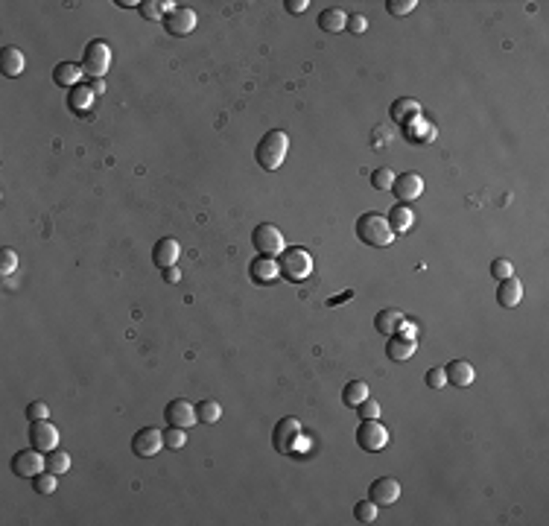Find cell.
<instances>
[{
	"mask_svg": "<svg viewBox=\"0 0 549 526\" xmlns=\"http://www.w3.org/2000/svg\"><path fill=\"white\" fill-rule=\"evenodd\" d=\"M287 152H290V135L287 132H281V129H272L260 138V144L254 149V158H257L260 170L275 173L283 164V158H287Z\"/></svg>",
	"mask_w": 549,
	"mask_h": 526,
	"instance_id": "6da1fadb",
	"label": "cell"
},
{
	"mask_svg": "<svg viewBox=\"0 0 549 526\" xmlns=\"http://www.w3.org/2000/svg\"><path fill=\"white\" fill-rule=\"evenodd\" d=\"M357 237L365 246H374V249H383V246L394 243V231L389 226V216L377 214V211H368L357 219Z\"/></svg>",
	"mask_w": 549,
	"mask_h": 526,
	"instance_id": "7a4b0ae2",
	"label": "cell"
},
{
	"mask_svg": "<svg viewBox=\"0 0 549 526\" xmlns=\"http://www.w3.org/2000/svg\"><path fill=\"white\" fill-rule=\"evenodd\" d=\"M278 263H281V275L287 278V281H293V284L307 281V278H310V272H313V257H310V252L298 249V246L283 249Z\"/></svg>",
	"mask_w": 549,
	"mask_h": 526,
	"instance_id": "3957f363",
	"label": "cell"
},
{
	"mask_svg": "<svg viewBox=\"0 0 549 526\" xmlns=\"http://www.w3.org/2000/svg\"><path fill=\"white\" fill-rule=\"evenodd\" d=\"M301 438H304V427L298 419H293V415H287V419H281L272 430V445L278 453L283 456H293L298 453V445H301Z\"/></svg>",
	"mask_w": 549,
	"mask_h": 526,
	"instance_id": "277c9868",
	"label": "cell"
},
{
	"mask_svg": "<svg viewBox=\"0 0 549 526\" xmlns=\"http://www.w3.org/2000/svg\"><path fill=\"white\" fill-rule=\"evenodd\" d=\"M112 68V47L105 41H91L85 47V56H82V71L85 76L91 79H102Z\"/></svg>",
	"mask_w": 549,
	"mask_h": 526,
	"instance_id": "5b68a950",
	"label": "cell"
},
{
	"mask_svg": "<svg viewBox=\"0 0 549 526\" xmlns=\"http://www.w3.org/2000/svg\"><path fill=\"white\" fill-rule=\"evenodd\" d=\"M252 243H254V249H257L260 255H269V257H275V255H281L283 249H287V240H283L281 228H275L272 223L257 226V228L252 231Z\"/></svg>",
	"mask_w": 549,
	"mask_h": 526,
	"instance_id": "8992f818",
	"label": "cell"
},
{
	"mask_svg": "<svg viewBox=\"0 0 549 526\" xmlns=\"http://www.w3.org/2000/svg\"><path fill=\"white\" fill-rule=\"evenodd\" d=\"M357 445L368 453H377L389 445V430L377 421V419H371V421H362L357 427Z\"/></svg>",
	"mask_w": 549,
	"mask_h": 526,
	"instance_id": "52a82bcc",
	"label": "cell"
},
{
	"mask_svg": "<svg viewBox=\"0 0 549 526\" xmlns=\"http://www.w3.org/2000/svg\"><path fill=\"white\" fill-rule=\"evenodd\" d=\"M391 193L398 196L401 205H409V202H415L424 193V179H421L418 173H401V175H394Z\"/></svg>",
	"mask_w": 549,
	"mask_h": 526,
	"instance_id": "ba28073f",
	"label": "cell"
},
{
	"mask_svg": "<svg viewBox=\"0 0 549 526\" xmlns=\"http://www.w3.org/2000/svg\"><path fill=\"white\" fill-rule=\"evenodd\" d=\"M41 471H47V459H41V453H38L35 448H33V450H18V453L12 456V474L33 479V477H38Z\"/></svg>",
	"mask_w": 549,
	"mask_h": 526,
	"instance_id": "9c48e42d",
	"label": "cell"
},
{
	"mask_svg": "<svg viewBox=\"0 0 549 526\" xmlns=\"http://www.w3.org/2000/svg\"><path fill=\"white\" fill-rule=\"evenodd\" d=\"M164 419H167L170 427H179V430H187V427H193L196 421H199V419H196V407L190 401H184V398L170 401L167 409H164Z\"/></svg>",
	"mask_w": 549,
	"mask_h": 526,
	"instance_id": "30bf717a",
	"label": "cell"
},
{
	"mask_svg": "<svg viewBox=\"0 0 549 526\" xmlns=\"http://www.w3.org/2000/svg\"><path fill=\"white\" fill-rule=\"evenodd\" d=\"M161 448H164V433H158L155 427H141L135 433V438H131V450H135L141 459L155 456Z\"/></svg>",
	"mask_w": 549,
	"mask_h": 526,
	"instance_id": "8fae6325",
	"label": "cell"
},
{
	"mask_svg": "<svg viewBox=\"0 0 549 526\" xmlns=\"http://www.w3.org/2000/svg\"><path fill=\"white\" fill-rule=\"evenodd\" d=\"M164 30L175 38H182V35H190L196 30V12L187 9V6H175L167 18H164Z\"/></svg>",
	"mask_w": 549,
	"mask_h": 526,
	"instance_id": "7c38bea8",
	"label": "cell"
},
{
	"mask_svg": "<svg viewBox=\"0 0 549 526\" xmlns=\"http://www.w3.org/2000/svg\"><path fill=\"white\" fill-rule=\"evenodd\" d=\"M30 445L35 448V450H56L59 448V430L44 419V421H33L30 424Z\"/></svg>",
	"mask_w": 549,
	"mask_h": 526,
	"instance_id": "4fadbf2b",
	"label": "cell"
},
{
	"mask_svg": "<svg viewBox=\"0 0 549 526\" xmlns=\"http://www.w3.org/2000/svg\"><path fill=\"white\" fill-rule=\"evenodd\" d=\"M368 497L374 500L377 506H391V503H398V497H401V482L391 477H380L368 486Z\"/></svg>",
	"mask_w": 549,
	"mask_h": 526,
	"instance_id": "5bb4252c",
	"label": "cell"
},
{
	"mask_svg": "<svg viewBox=\"0 0 549 526\" xmlns=\"http://www.w3.org/2000/svg\"><path fill=\"white\" fill-rule=\"evenodd\" d=\"M249 275H252L254 284H260V287H263V284L278 281V275H281V263H278L275 257H269V255H260V257L252 260Z\"/></svg>",
	"mask_w": 549,
	"mask_h": 526,
	"instance_id": "9a60e30c",
	"label": "cell"
},
{
	"mask_svg": "<svg viewBox=\"0 0 549 526\" xmlns=\"http://www.w3.org/2000/svg\"><path fill=\"white\" fill-rule=\"evenodd\" d=\"M179 257H182V246H179V240H175V237L158 240L155 249H152V260H155L161 269L175 267V263H179Z\"/></svg>",
	"mask_w": 549,
	"mask_h": 526,
	"instance_id": "2e32d148",
	"label": "cell"
},
{
	"mask_svg": "<svg viewBox=\"0 0 549 526\" xmlns=\"http://www.w3.org/2000/svg\"><path fill=\"white\" fill-rule=\"evenodd\" d=\"M523 301V284L512 275L506 281H500V287H497V304L500 307H506V310H512V307H517Z\"/></svg>",
	"mask_w": 549,
	"mask_h": 526,
	"instance_id": "e0dca14e",
	"label": "cell"
},
{
	"mask_svg": "<svg viewBox=\"0 0 549 526\" xmlns=\"http://www.w3.org/2000/svg\"><path fill=\"white\" fill-rule=\"evenodd\" d=\"M444 375H447V383H453V386H459V389H465V386L473 383L476 371H473V366H471L468 360H453V363L444 368Z\"/></svg>",
	"mask_w": 549,
	"mask_h": 526,
	"instance_id": "ac0fdd59",
	"label": "cell"
},
{
	"mask_svg": "<svg viewBox=\"0 0 549 526\" xmlns=\"http://www.w3.org/2000/svg\"><path fill=\"white\" fill-rule=\"evenodd\" d=\"M403 132H406V138H409L412 144H430L432 135H435V126H432L424 115H418V117H412V120L403 126Z\"/></svg>",
	"mask_w": 549,
	"mask_h": 526,
	"instance_id": "d6986e66",
	"label": "cell"
},
{
	"mask_svg": "<svg viewBox=\"0 0 549 526\" xmlns=\"http://www.w3.org/2000/svg\"><path fill=\"white\" fill-rule=\"evenodd\" d=\"M85 71H82V64H73V62H61L56 64V71H53V82L59 88H76L82 82Z\"/></svg>",
	"mask_w": 549,
	"mask_h": 526,
	"instance_id": "ffe728a7",
	"label": "cell"
},
{
	"mask_svg": "<svg viewBox=\"0 0 549 526\" xmlns=\"http://www.w3.org/2000/svg\"><path fill=\"white\" fill-rule=\"evenodd\" d=\"M415 348H418V339H403V337H389V345H386V354L394 360V363H406L409 357H415Z\"/></svg>",
	"mask_w": 549,
	"mask_h": 526,
	"instance_id": "44dd1931",
	"label": "cell"
},
{
	"mask_svg": "<svg viewBox=\"0 0 549 526\" xmlns=\"http://www.w3.org/2000/svg\"><path fill=\"white\" fill-rule=\"evenodd\" d=\"M24 53H20L18 47H4L0 50V71H4V76H9V79H15V76H20L24 74Z\"/></svg>",
	"mask_w": 549,
	"mask_h": 526,
	"instance_id": "7402d4cb",
	"label": "cell"
},
{
	"mask_svg": "<svg viewBox=\"0 0 549 526\" xmlns=\"http://www.w3.org/2000/svg\"><path fill=\"white\" fill-rule=\"evenodd\" d=\"M418 115H421V103H418V100H412V97H401V100H394V103H391V120H394V123L406 126L412 117H418Z\"/></svg>",
	"mask_w": 549,
	"mask_h": 526,
	"instance_id": "603a6c76",
	"label": "cell"
},
{
	"mask_svg": "<svg viewBox=\"0 0 549 526\" xmlns=\"http://www.w3.org/2000/svg\"><path fill=\"white\" fill-rule=\"evenodd\" d=\"M401 325H403V313H401V310H391V307L380 310V313H377V319H374L377 334H383V337H394V334H398V327H401Z\"/></svg>",
	"mask_w": 549,
	"mask_h": 526,
	"instance_id": "cb8c5ba5",
	"label": "cell"
},
{
	"mask_svg": "<svg viewBox=\"0 0 549 526\" xmlns=\"http://www.w3.org/2000/svg\"><path fill=\"white\" fill-rule=\"evenodd\" d=\"M172 9H175L172 0H143V4H138L141 18H146V21H164Z\"/></svg>",
	"mask_w": 549,
	"mask_h": 526,
	"instance_id": "d4e9b609",
	"label": "cell"
},
{
	"mask_svg": "<svg viewBox=\"0 0 549 526\" xmlns=\"http://www.w3.org/2000/svg\"><path fill=\"white\" fill-rule=\"evenodd\" d=\"M319 27H321L324 33H345V27H348V15H345L342 9H336V6H331V9H324V12L319 15Z\"/></svg>",
	"mask_w": 549,
	"mask_h": 526,
	"instance_id": "484cf974",
	"label": "cell"
},
{
	"mask_svg": "<svg viewBox=\"0 0 549 526\" xmlns=\"http://www.w3.org/2000/svg\"><path fill=\"white\" fill-rule=\"evenodd\" d=\"M412 223H415V214H412L409 205H394V208H391V214H389V226H391V231L403 234V231L412 228Z\"/></svg>",
	"mask_w": 549,
	"mask_h": 526,
	"instance_id": "4316f807",
	"label": "cell"
},
{
	"mask_svg": "<svg viewBox=\"0 0 549 526\" xmlns=\"http://www.w3.org/2000/svg\"><path fill=\"white\" fill-rule=\"evenodd\" d=\"M94 91L88 85H76V88H71V108L76 115H85V112H91V105H94Z\"/></svg>",
	"mask_w": 549,
	"mask_h": 526,
	"instance_id": "83f0119b",
	"label": "cell"
},
{
	"mask_svg": "<svg viewBox=\"0 0 549 526\" xmlns=\"http://www.w3.org/2000/svg\"><path fill=\"white\" fill-rule=\"evenodd\" d=\"M365 398H368V383H365V380H350V383L342 389V404H345V407H354V409H357Z\"/></svg>",
	"mask_w": 549,
	"mask_h": 526,
	"instance_id": "f1b7e54d",
	"label": "cell"
},
{
	"mask_svg": "<svg viewBox=\"0 0 549 526\" xmlns=\"http://www.w3.org/2000/svg\"><path fill=\"white\" fill-rule=\"evenodd\" d=\"M196 419H199V424H216L219 419H223V407H219L216 401L196 404Z\"/></svg>",
	"mask_w": 549,
	"mask_h": 526,
	"instance_id": "f546056e",
	"label": "cell"
},
{
	"mask_svg": "<svg viewBox=\"0 0 549 526\" xmlns=\"http://www.w3.org/2000/svg\"><path fill=\"white\" fill-rule=\"evenodd\" d=\"M47 471L61 477V474H68L71 471V456L64 453V450H50L47 453Z\"/></svg>",
	"mask_w": 549,
	"mask_h": 526,
	"instance_id": "4dcf8cb0",
	"label": "cell"
},
{
	"mask_svg": "<svg viewBox=\"0 0 549 526\" xmlns=\"http://www.w3.org/2000/svg\"><path fill=\"white\" fill-rule=\"evenodd\" d=\"M354 518H357L360 523H374V520H377V503L371 500V497L360 500L357 506H354Z\"/></svg>",
	"mask_w": 549,
	"mask_h": 526,
	"instance_id": "1f68e13d",
	"label": "cell"
},
{
	"mask_svg": "<svg viewBox=\"0 0 549 526\" xmlns=\"http://www.w3.org/2000/svg\"><path fill=\"white\" fill-rule=\"evenodd\" d=\"M56 486H59V477H56V474H50V471H44V474L33 477V489H35L41 497L53 494V491H56Z\"/></svg>",
	"mask_w": 549,
	"mask_h": 526,
	"instance_id": "d6a6232c",
	"label": "cell"
},
{
	"mask_svg": "<svg viewBox=\"0 0 549 526\" xmlns=\"http://www.w3.org/2000/svg\"><path fill=\"white\" fill-rule=\"evenodd\" d=\"M391 185H394V170L391 167H380V170L371 173V187L374 190H391Z\"/></svg>",
	"mask_w": 549,
	"mask_h": 526,
	"instance_id": "836d02e7",
	"label": "cell"
},
{
	"mask_svg": "<svg viewBox=\"0 0 549 526\" xmlns=\"http://www.w3.org/2000/svg\"><path fill=\"white\" fill-rule=\"evenodd\" d=\"M184 442H187V433L184 430H179V427H167L164 430V448L167 450H182Z\"/></svg>",
	"mask_w": 549,
	"mask_h": 526,
	"instance_id": "e575fe53",
	"label": "cell"
},
{
	"mask_svg": "<svg viewBox=\"0 0 549 526\" xmlns=\"http://www.w3.org/2000/svg\"><path fill=\"white\" fill-rule=\"evenodd\" d=\"M491 275H494L497 281L512 278V275H514V263H512L509 257H497V260L491 263Z\"/></svg>",
	"mask_w": 549,
	"mask_h": 526,
	"instance_id": "d590c367",
	"label": "cell"
},
{
	"mask_svg": "<svg viewBox=\"0 0 549 526\" xmlns=\"http://www.w3.org/2000/svg\"><path fill=\"white\" fill-rule=\"evenodd\" d=\"M18 269V255L12 249H0V275L9 278Z\"/></svg>",
	"mask_w": 549,
	"mask_h": 526,
	"instance_id": "8d00e7d4",
	"label": "cell"
},
{
	"mask_svg": "<svg viewBox=\"0 0 549 526\" xmlns=\"http://www.w3.org/2000/svg\"><path fill=\"white\" fill-rule=\"evenodd\" d=\"M415 0H389L386 4V9H389V15H394V18H403V15H409V12H415Z\"/></svg>",
	"mask_w": 549,
	"mask_h": 526,
	"instance_id": "74e56055",
	"label": "cell"
},
{
	"mask_svg": "<svg viewBox=\"0 0 549 526\" xmlns=\"http://www.w3.org/2000/svg\"><path fill=\"white\" fill-rule=\"evenodd\" d=\"M357 412H360V419L362 421H371V419H380V404L374 401V398H371V394H368V398L357 407Z\"/></svg>",
	"mask_w": 549,
	"mask_h": 526,
	"instance_id": "f35d334b",
	"label": "cell"
},
{
	"mask_svg": "<svg viewBox=\"0 0 549 526\" xmlns=\"http://www.w3.org/2000/svg\"><path fill=\"white\" fill-rule=\"evenodd\" d=\"M47 415H50V407L44 404V401H33V404L27 407V419H30V421H44Z\"/></svg>",
	"mask_w": 549,
	"mask_h": 526,
	"instance_id": "ab89813d",
	"label": "cell"
},
{
	"mask_svg": "<svg viewBox=\"0 0 549 526\" xmlns=\"http://www.w3.org/2000/svg\"><path fill=\"white\" fill-rule=\"evenodd\" d=\"M427 386H430V389H444V386H447L444 368H430V371H427Z\"/></svg>",
	"mask_w": 549,
	"mask_h": 526,
	"instance_id": "60d3db41",
	"label": "cell"
},
{
	"mask_svg": "<svg viewBox=\"0 0 549 526\" xmlns=\"http://www.w3.org/2000/svg\"><path fill=\"white\" fill-rule=\"evenodd\" d=\"M348 33H354V35H362L365 30H368V21H365V15H348V27H345Z\"/></svg>",
	"mask_w": 549,
	"mask_h": 526,
	"instance_id": "b9f144b4",
	"label": "cell"
},
{
	"mask_svg": "<svg viewBox=\"0 0 549 526\" xmlns=\"http://www.w3.org/2000/svg\"><path fill=\"white\" fill-rule=\"evenodd\" d=\"M287 12L290 15H301V12H307V6H310V0H287Z\"/></svg>",
	"mask_w": 549,
	"mask_h": 526,
	"instance_id": "7bdbcfd3",
	"label": "cell"
},
{
	"mask_svg": "<svg viewBox=\"0 0 549 526\" xmlns=\"http://www.w3.org/2000/svg\"><path fill=\"white\" fill-rule=\"evenodd\" d=\"M398 337H403V339H418V327L406 325V319H403V325L398 327Z\"/></svg>",
	"mask_w": 549,
	"mask_h": 526,
	"instance_id": "ee69618b",
	"label": "cell"
},
{
	"mask_svg": "<svg viewBox=\"0 0 549 526\" xmlns=\"http://www.w3.org/2000/svg\"><path fill=\"white\" fill-rule=\"evenodd\" d=\"M386 141H391V132L377 129V132H374V149H386Z\"/></svg>",
	"mask_w": 549,
	"mask_h": 526,
	"instance_id": "f6af8a7d",
	"label": "cell"
},
{
	"mask_svg": "<svg viewBox=\"0 0 549 526\" xmlns=\"http://www.w3.org/2000/svg\"><path fill=\"white\" fill-rule=\"evenodd\" d=\"M164 281H167V284H179V281H182L179 267H167V269H164Z\"/></svg>",
	"mask_w": 549,
	"mask_h": 526,
	"instance_id": "bcb514c9",
	"label": "cell"
},
{
	"mask_svg": "<svg viewBox=\"0 0 549 526\" xmlns=\"http://www.w3.org/2000/svg\"><path fill=\"white\" fill-rule=\"evenodd\" d=\"M91 91H94V94H102V91H105V82H102V79H94V82H91Z\"/></svg>",
	"mask_w": 549,
	"mask_h": 526,
	"instance_id": "7dc6e473",
	"label": "cell"
},
{
	"mask_svg": "<svg viewBox=\"0 0 549 526\" xmlns=\"http://www.w3.org/2000/svg\"><path fill=\"white\" fill-rule=\"evenodd\" d=\"M117 6H123V9H138V4H129V0H117Z\"/></svg>",
	"mask_w": 549,
	"mask_h": 526,
	"instance_id": "c3c4849f",
	"label": "cell"
}]
</instances>
